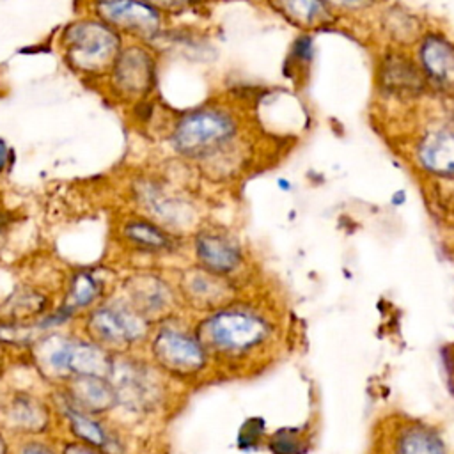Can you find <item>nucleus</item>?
<instances>
[{
    "label": "nucleus",
    "instance_id": "8",
    "mask_svg": "<svg viewBox=\"0 0 454 454\" xmlns=\"http://www.w3.org/2000/svg\"><path fill=\"white\" fill-rule=\"evenodd\" d=\"M103 16L126 30L151 35L158 30V12L142 0H101Z\"/></svg>",
    "mask_w": 454,
    "mask_h": 454
},
{
    "label": "nucleus",
    "instance_id": "4",
    "mask_svg": "<svg viewBox=\"0 0 454 454\" xmlns=\"http://www.w3.org/2000/svg\"><path fill=\"white\" fill-rule=\"evenodd\" d=\"M43 364L53 372L74 378L103 376L108 371V358L98 346L73 339L51 344Z\"/></svg>",
    "mask_w": 454,
    "mask_h": 454
},
{
    "label": "nucleus",
    "instance_id": "1",
    "mask_svg": "<svg viewBox=\"0 0 454 454\" xmlns=\"http://www.w3.org/2000/svg\"><path fill=\"white\" fill-rule=\"evenodd\" d=\"M270 335L271 325L264 316L245 307H227L202 323L199 340L225 355H245L262 346Z\"/></svg>",
    "mask_w": 454,
    "mask_h": 454
},
{
    "label": "nucleus",
    "instance_id": "15",
    "mask_svg": "<svg viewBox=\"0 0 454 454\" xmlns=\"http://www.w3.org/2000/svg\"><path fill=\"white\" fill-rule=\"evenodd\" d=\"M222 275H216L209 270L204 271H193L190 275H186L184 284H183V291L184 294H188V298L193 303L199 305H213L222 301L223 294H225V282L220 280Z\"/></svg>",
    "mask_w": 454,
    "mask_h": 454
},
{
    "label": "nucleus",
    "instance_id": "26",
    "mask_svg": "<svg viewBox=\"0 0 454 454\" xmlns=\"http://www.w3.org/2000/svg\"><path fill=\"white\" fill-rule=\"evenodd\" d=\"M4 452H5V445H4V442L0 438V454H4Z\"/></svg>",
    "mask_w": 454,
    "mask_h": 454
},
{
    "label": "nucleus",
    "instance_id": "11",
    "mask_svg": "<svg viewBox=\"0 0 454 454\" xmlns=\"http://www.w3.org/2000/svg\"><path fill=\"white\" fill-rule=\"evenodd\" d=\"M420 59L427 74L443 87H454V48L438 35H429L422 48Z\"/></svg>",
    "mask_w": 454,
    "mask_h": 454
},
{
    "label": "nucleus",
    "instance_id": "18",
    "mask_svg": "<svg viewBox=\"0 0 454 454\" xmlns=\"http://www.w3.org/2000/svg\"><path fill=\"white\" fill-rule=\"evenodd\" d=\"M76 399L87 410H105L114 401V390L101 376H82L76 378Z\"/></svg>",
    "mask_w": 454,
    "mask_h": 454
},
{
    "label": "nucleus",
    "instance_id": "13",
    "mask_svg": "<svg viewBox=\"0 0 454 454\" xmlns=\"http://www.w3.org/2000/svg\"><path fill=\"white\" fill-rule=\"evenodd\" d=\"M124 238L142 252L160 254L172 248V236L153 222L137 218L124 225Z\"/></svg>",
    "mask_w": 454,
    "mask_h": 454
},
{
    "label": "nucleus",
    "instance_id": "23",
    "mask_svg": "<svg viewBox=\"0 0 454 454\" xmlns=\"http://www.w3.org/2000/svg\"><path fill=\"white\" fill-rule=\"evenodd\" d=\"M7 165V147L5 144L0 140V170H4Z\"/></svg>",
    "mask_w": 454,
    "mask_h": 454
},
{
    "label": "nucleus",
    "instance_id": "17",
    "mask_svg": "<svg viewBox=\"0 0 454 454\" xmlns=\"http://www.w3.org/2000/svg\"><path fill=\"white\" fill-rule=\"evenodd\" d=\"M133 307L144 316L153 312L163 310L168 303V291L167 287L156 278H142L135 284L133 291Z\"/></svg>",
    "mask_w": 454,
    "mask_h": 454
},
{
    "label": "nucleus",
    "instance_id": "21",
    "mask_svg": "<svg viewBox=\"0 0 454 454\" xmlns=\"http://www.w3.org/2000/svg\"><path fill=\"white\" fill-rule=\"evenodd\" d=\"M298 445H300V442H298L296 438H293L291 433L280 431L278 434L273 436L270 447H271L275 452H278V454H294L296 449H298Z\"/></svg>",
    "mask_w": 454,
    "mask_h": 454
},
{
    "label": "nucleus",
    "instance_id": "20",
    "mask_svg": "<svg viewBox=\"0 0 454 454\" xmlns=\"http://www.w3.org/2000/svg\"><path fill=\"white\" fill-rule=\"evenodd\" d=\"M69 420H71V429L74 431L76 436H80L85 443L94 445V447H103L105 443H108V438L105 434V429L101 427V424H98L96 420H92L89 415H85L83 411H73L69 413Z\"/></svg>",
    "mask_w": 454,
    "mask_h": 454
},
{
    "label": "nucleus",
    "instance_id": "10",
    "mask_svg": "<svg viewBox=\"0 0 454 454\" xmlns=\"http://www.w3.org/2000/svg\"><path fill=\"white\" fill-rule=\"evenodd\" d=\"M153 78V62L149 55L138 48H129L119 55L115 82L117 85L131 94H140L149 89Z\"/></svg>",
    "mask_w": 454,
    "mask_h": 454
},
{
    "label": "nucleus",
    "instance_id": "9",
    "mask_svg": "<svg viewBox=\"0 0 454 454\" xmlns=\"http://www.w3.org/2000/svg\"><path fill=\"white\" fill-rule=\"evenodd\" d=\"M422 168L440 177H454V131L438 129L429 133L419 145Z\"/></svg>",
    "mask_w": 454,
    "mask_h": 454
},
{
    "label": "nucleus",
    "instance_id": "5",
    "mask_svg": "<svg viewBox=\"0 0 454 454\" xmlns=\"http://www.w3.org/2000/svg\"><path fill=\"white\" fill-rule=\"evenodd\" d=\"M92 335L108 346H128L145 332L144 316L133 307L106 305L90 314Z\"/></svg>",
    "mask_w": 454,
    "mask_h": 454
},
{
    "label": "nucleus",
    "instance_id": "25",
    "mask_svg": "<svg viewBox=\"0 0 454 454\" xmlns=\"http://www.w3.org/2000/svg\"><path fill=\"white\" fill-rule=\"evenodd\" d=\"M337 2L346 4V5H355V4H360V2H364V0H337Z\"/></svg>",
    "mask_w": 454,
    "mask_h": 454
},
{
    "label": "nucleus",
    "instance_id": "27",
    "mask_svg": "<svg viewBox=\"0 0 454 454\" xmlns=\"http://www.w3.org/2000/svg\"><path fill=\"white\" fill-rule=\"evenodd\" d=\"M160 2H165V4H177L179 0H160Z\"/></svg>",
    "mask_w": 454,
    "mask_h": 454
},
{
    "label": "nucleus",
    "instance_id": "14",
    "mask_svg": "<svg viewBox=\"0 0 454 454\" xmlns=\"http://www.w3.org/2000/svg\"><path fill=\"white\" fill-rule=\"evenodd\" d=\"M383 87L394 94H417L422 90V76L411 62L403 57H390L383 64Z\"/></svg>",
    "mask_w": 454,
    "mask_h": 454
},
{
    "label": "nucleus",
    "instance_id": "2",
    "mask_svg": "<svg viewBox=\"0 0 454 454\" xmlns=\"http://www.w3.org/2000/svg\"><path fill=\"white\" fill-rule=\"evenodd\" d=\"M234 122L227 114L202 110L179 121L172 135L174 147L190 158H204L218 151L234 137Z\"/></svg>",
    "mask_w": 454,
    "mask_h": 454
},
{
    "label": "nucleus",
    "instance_id": "3",
    "mask_svg": "<svg viewBox=\"0 0 454 454\" xmlns=\"http://www.w3.org/2000/svg\"><path fill=\"white\" fill-rule=\"evenodd\" d=\"M66 46L69 60L78 69L99 71L114 60L119 50V37L101 23L85 21L66 32Z\"/></svg>",
    "mask_w": 454,
    "mask_h": 454
},
{
    "label": "nucleus",
    "instance_id": "12",
    "mask_svg": "<svg viewBox=\"0 0 454 454\" xmlns=\"http://www.w3.org/2000/svg\"><path fill=\"white\" fill-rule=\"evenodd\" d=\"M394 450L395 454H447L442 438L419 422H411L399 429Z\"/></svg>",
    "mask_w": 454,
    "mask_h": 454
},
{
    "label": "nucleus",
    "instance_id": "22",
    "mask_svg": "<svg viewBox=\"0 0 454 454\" xmlns=\"http://www.w3.org/2000/svg\"><path fill=\"white\" fill-rule=\"evenodd\" d=\"M64 454H103L99 450V447H92L89 443H74V445H67Z\"/></svg>",
    "mask_w": 454,
    "mask_h": 454
},
{
    "label": "nucleus",
    "instance_id": "19",
    "mask_svg": "<svg viewBox=\"0 0 454 454\" xmlns=\"http://www.w3.org/2000/svg\"><path fill=\"white\" fill-rule=\"evenodd\" d=\"M277 7L296 25L312 27L326 20L328 9L323 0H275Z\"/></svg>",
    "mask_w": 454,
    "mask_h": 454
},
{
    "label": "nucleus",
    "instance_id": "24",
    "mask_svg": "<svg viewBox=\"0 0 454 454\" xmlns=\"http://www.w3.org/2000/svg\"><path fill=\"white\" fill-rule=\"evenodd\" d=\"M23 454H51V452H48L46 449H41V447L32 445V447H27V449L23 450Z\"/></svg>",
    "mask_w": 454,
    "mask_h": 454
},
{
    "label": "nucleus",
    "instance_id": "16",
    "mask_svg": "<svg viewBox=\"0 0 454 454\" xmlns=\"http://www.w3.org/2000/svg\"><path fill=\"white\" fill-rule=\"evenodd\" d=\"M99 294H101V282L94 275L87 271H80L69 282L62 309L69 314H74L78 309H83L94 303L99 298Z\"/></svg>",
    "mask_w": 454,
    "mask_h": 454
},
{
    "label": "nucleus",
    "instance_id": "6",
    "mask_svg": "<svg viewBox=\"0 0 454 454\" xmlns=\"http://www.w3.org/2000/svg\"><path fill=\"white\" fill-rule=\"evenodd\" d=\"M153 349L161 365L177 374H193L206 364L202 342L181 330L163 328L156 335Z\"/></svg>",
    "mask_w": 454,
    "mask_h": 454
},
{
    "label": "nucleus",
    "instance_id": "7",
    "mask_svg": "<svg viewBox=\"0 0 454 454\" xmlns=\"http://www.w3.org/2000/svg\"><path fill=\"white\" fill-rule=\"evenodd\" d=\"M195 252L202 266L216 275L234 271L241 264V248L223 232H200L195 239Z\"/></svg>",
    "mask_w": 454,
    "mask_h": 454
}]
</instances>
